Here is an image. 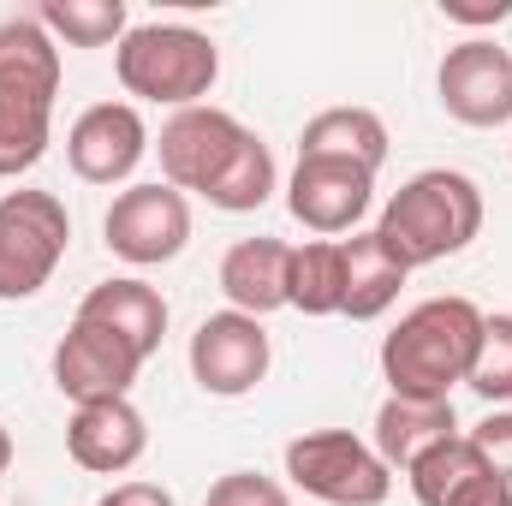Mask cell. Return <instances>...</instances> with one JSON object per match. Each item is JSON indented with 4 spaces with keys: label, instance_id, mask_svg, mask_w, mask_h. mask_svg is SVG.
I'll list each match as a JSON object with an SVG mask.
<instances>
[{
    "label": "cell",
    "instance_id": "8992f818",
    "mask_svg": "<svg viewBox=\"0 0 512 506\" xmlns=\"http://www.w3.org/2000/svg\"><path fill=\"white\" fill-rule=\"evenodd\" d=\"M72 245V215L54 191L0 197V298H36Z\"/></svg>",
    "mask_w": 512,
    "mask_h": 506
},
{
    "label": "cell",
    "instance_id": "277c9868",
    "mask_svg": "<svg viewBox=\"0 0 512 506\" xmlns=\"http://www.w3.org/2000/svg\"><path fill=\"white\" fill-rule=\"evenodd\" d=\"M114 72L126 96L167 102V108H203V96L221 78V48L191 24H137L114 54Z\"/></svg>",
    "mask_w": 512,
    "mask_h": 506
},
{
    "label": "cell",
    "instance_id": "f546056e",
    "mask_svg": "<svg viewBox=\"0 0 512 506\" xmlns=\"http://www.w3.org/2000/svg\"><path fill=\"white\" fill-rule=\"evenodd\" d=\"M6 465H12V435L0 429V477H6Z\"/></svg>",
    "mask_w": 512,
    "mask_h": 506
},
{
    "label": "cell",
    "instance_id": "ffe728a7",
    "mask_svg": "<svg viewBox=\"0 0 512 506\" xmlns=\"http://www.w3.org/2000/svg\"><path fill=\"white\" fill-rule=\"evenodd\" d=\"M286 304L304 310V316H340L346 310V251H340V239H316V245L292 251Z\"/></svg>",
    "mask_w": 512,
    "mask_h": 506
},
{
    "label": "cell",
    "instance_id": "cb8c5ba5",
    "mask_svg": "<svg viewBox=\"0 0 512 506\" xmlns=\"http://www.w3.org/2000/svg\"><path fill=\"white\" fill-rule=\"evenodd\" d=\"M471 387L489 405H512V316H483V340L471 358Z\"/></svg>",
    "mask_w": 512,
    "mask_h": 506
},
{
    "label": "cell",
    "instance_id": "6da1fadb",
    "mask_svg": "<svg viewBox=\"0 0 512 506\" xmlns=\"http://www.w3.org/2000/svg\"><path fill=\"white\" fill-rule=\"evenodd\" d=\"M60 96V48L42 30V18H6L0 24V179L30 173L48 155Z\"/></svg>",
    "mask_w": 512,
    "mask_h": 506
},
{
    "label": "cell",
    "instance_id": "7a4b0ae2",
    "mask_svg": "<svg viewBox=\"0 0 512 506\" xmlns=\"http://www.w3.org/2000/svg\"><path fill=\"white\" fill-rule=\"evenodd\" d=\"M483 340V310L471 298H429L382 340V376L399 399H453L471 376Z\"/></svg>",
    "mask_w": 512,
    "mask_h": 506
},
{
    "label": "cell",
    "instance_id": "9a60e30c",
    "mask_svg": "<svg viewBox=\"0 0 512 506\" xmlns=\"http://www.w3.org/2000/svg\"><path fill=\"white\" fill-rule=\"evenodd\" d=\"M453 435H459L453 399H399V393H387V405L376 411V453H382L387 471H411L417 459H429Z\"/></svg>",
    "mask_w": 512,
    "mask_h": 506
},
{
    "label": "cell",
    "instance_id": "52a82bcc",
    "mask_svg": "<svg viewBox=\"0 0 512 506\" xmlns=\"http://www.w3.org/2000/svg\"><path fill=\"white\" fill-rule=\"evenodd\" d=\"M102 233H108V251L137 262V268L173 262L185 251V239H191V203H185V191H173L161 179L155 185H131V191L114 197Z\"/></svg>",
    "mask_w": 512,
    "mask_h": 506
},
{
    "label": "cell",
    "instance_id": "8fae6325",
    "mask_svg": "<svg viewBox=\"0 0 512 506\" xmlns=\"http://www.w3.org/2000/svg\"><path fill=\"white\" fill-rule=\"evenodd\" d=\"M370 191H376V173H364L352 161H328V155H298L286 209L310 233H352L370 209Z\"/></svg>",
    "mask_w": 512,
    "mask_h": 506
},
{
    "label": "cell",
    "instance_id": "2e32d148",
    "mask_svg": "<svg viewBox=\"0 0 512 506\" xmlns=\"http://www.w3.org/2000/svg\"><path fill=\"white\" fill-rule=\"evenodd\" d=\"M78 322L114 328L120 340L137 346V358L149 364V358L161 352V334H167V298H161L149 280H102V286H90V292H84Z\"/></svg>",
    "mask_w": 512,
    "mask_h": 506
},
{
    "label": "cell",
    "instance_id": "5b68a950",
    "mask_svg": "<svg viewBox=\"0 0 512 506\" xmlns=\"http://www.w3.org/2000/svg\"><path fill=\"white\" fill-rule=\"evenodd\" d=\"M286 477L328 506H382L393 495V471L370 441L352 429H316L286 441Z\"/></svg>",
    "mask_w": 512,
    "mask_h": 506
},
{
    "label": "cell",
    "instance_id": "d4e9b609",
    "mask_svg": "<svg viewBox=\"0 0 512 506\" xmlns=\"http://www.w3.org/2000/svg\"><path fill=\"white\" fill-rule=\"evenodd\" d=\"M203 506H292L286 501V489L274 483V477H256V471H227L215 489H209V501Z\"/></svg>",
    "mask_w": 512,
    "mask_h": 506
},
{
    "label": "cell",
    "instance_id": "83f0119b",
    "mask_svg": "<svg viewBox=\"0 0 512 506\" xmlns=\"http://www.w3.org/2000/svg\"><path fill=\"white\" fill-rule=\"evenodd\" d=\"M447 506H512V483H501L495 471H483L477 483H465Z\"/></svg>",
    "mask_w": 512,
    "mask_h": 506
},
{
    "label": "cell",
    "instance_id": "ac0fdd59",
    "mask_svg": "<svg viewBox=\"0 0 512 506\" xmlns=\"http://www.w3.org/2000/svg\"><path fill=\"white\" fill-rule=\"evenodd\" d=\"M340 251H346V310H340V316H352V322H376L382 310H393V298H399V286H405L411 268L387 251L376 227L340 239Z\"/></svg>",
    "mask_w": 512,
    "mask_h": 506
},
{
    "label": "cell",
    "instance_id": "603a6c76",
    "mask_svg": "<svg viewBox=\"0 0 512 506\" xmlns=\"http://www.w3.org/2000/svg\"><path fill=\"white\" fill-rule=\"evenodd\" d=\"M36 18H42V30L66 36L72 48L126 42V0H48Z\"/></svg>",
    "mask_w": 512,
    "mask_h": 506
},
{
    "label": "cell",
    "instance_id": "4fadbf2b",
    "mask_svg": "<svg viewBox=\"0 0 512 506\" xmlns=\"http://www.w3.org/2000/svg\"><path fill=\"white\" fill-rule=\"evenodd\" d=\"M143 149H149V131L131 102H96L66 131V161L84 185H120L143 161Z\"/></svg>",
    "mask_w": 512,
    "mask_h": 506
},
{
    "label": "cell",
    "instance_id": "f1b7e54d",
    "mask_svg": "<svg viewBox=\"0 0 512 506\" xmlns=\"http://www.w3.org/2000/svg\"><path fill=\"white\" fill-rule=\"evenodd\" d=\"M96 506H173V495L161 483H120L114 495H102Z\"/></svg>",
    "mask_w": 512,
    "mask_h": 506
},
{
    "label": "cell",
    "instance_id": "3957f363",
    "mask_svg": "<svg viewBox=\"0 0 512 506\" xmlns=\"http://www.w3.org/2000/svg\"><path fill=\"white\" fill-rule=\"evenodd\" d=\"M376 233L405 268L459 256L483 233V191L465 173H453V167H429V173H417L411 185H399L387 197Z\"/></svg>",
    "mask_w": 512,
    "mask_h": 506
},
{
    "label": "cell",
    "instance_id": "4316f807",
    "mask_svg": "<svg viewBox=\"0 0 512 506\" xmlns=\"http://www.w3.org/2000/svg\"><path fill=\"white\" fill-rule=\"evenodd\" d=\"M441 12L453 24H501L512 12V0H441Z\"/></svg>",
    "mask_w": 512,
    "mask_h": 506
},
{
    "label": "cell",
    "instance_id": "7402d4cb",
    "mask_svg": "<svg viewBox=\"0 0 512 506\" xmlns=\"http://www.w3.org/2000/svg\"><path fill=\"white\" fill-rule=\"evenodd\" d=\"M489 465H483V453L471 447V435H453L447 447H435L429 459H417L405 477H411V495H417V506H447L465 483H477Z\"/></svg>",
    "mask_w": 512,
    "mask_h": 506
},
{
    "label": "cell",
    "instance_id": "30bf717a",
    "mask_svg": "<svg viewBox=\"0 0 512 506\" xmlns=\"http://www.w3.org/2000/svg\"><path fill=\"white\" fill-rule=\"evenodd\" d=\"M143 370L137 346L120 340L114 328H96V322H72L66 340L54 346V387L78 405H96V399H126L131 381Z\"/></svg>",
    "mask_w": 512,
    "mask_h": 506
},
{
    "label": "cell",
    "instance_id": "5bb4252c",
    "mask_svg": "<svg viewBox=\"0 0 512 506\" xmlns=\"http://www.w3.org/2000/svg\"><path fill=\"white\" fill-rule=\"evenodd\" d=\"M66 447L84 471H102V477H120L143 459L149 447V423L131 399H96V405H78L72 423H66Z\"/></svg>",
    "mask_w": 512,
    "mask_h": 506
},
{
    "label": "cell",
    "instance_id": "7c38bea8",
    "mask_svg": "<svg viewBox=\"0 0 512 506\" xmlns=\"http://www.w3.org/2000/svg\"><path fill=\"white\" fill-rule=\"evenodd\" d=\"M239 143H245V126L227 108H179L161 126V173L173 191H209Z\"/></svg>",
    "mask_w": 512,
    "mask_h": 506
},
{
    "label": "cell",
    "instance_id": "484cf974",
    "mask_svg": "<svg viewBox=\"0 0 512 506\" xmlns=\"http://www.w3.org/2000/svg\"><path fill=\"white\" fill-rule=\"evenodd\" d=\"M471 447L483 453V465H489L501 483H512V411H495V417H483V423L471 429Z\"/></svg>",
    "mask_w": 512,
    "mask_h": 506
},
{
    "label": "cell",
    "instance_id": "44dd1931",
    "mask_svg": "<svg viewBox=\"0 0 512 506\" xmlns=\"http://www.w3.org/2000/svg\"><path fill=\"white\" fill-rule=\"evenodd\" d=\"M268 191H274V155H268V143L245 131V143L233 149V161L221 167V179L203 191L215 209H227V215H251L268 203Z\"/></svg>",
    "mask_w": 512,
    "mask_h": 506
},
{
    "label": "cell",
    "instance_id": "d6986e66",
    "mask_svg": "<svg viewBox=\"0 0 512 506\" xmlns=\"http://www.w3.org/2000/svg\"><path fill=\"white\" fill-rule=\"evenodd\" d=\"M298 155H328V161H352V167L376 173L387 161V126L370 108H328L304 126Z\"/></svg>",
    "mask_w": 512,
    "mask_h": 506
},
{
    "label": "cell",
    "instance_id": "e0dca14e",
    "mask_svg": "<svg viewBox=\"0 0 512 506\" xmlns=\"http://www.w3.org/2000/svg\"><path fill=\"white\" fill-rule=\"evenodd\" d=\"M286 280H292V251L280 239H239L221 256V292L239 316H268L286 304Z\"/></svg>",
    "mask_w": 512,
    "mask_h": 506
},
{
    "label": "cell",
    "instance_id": "9c48e42d",
    "mask_svg": "<svg viewBox=\"0 0 512 506\" xmlns=\"http://www.w3.org/2000/svg\"><path fill=\"white\" fill-rule=\"evenodd\" d=\"M191 376L203 393L215 399H239L251 393L256 381L268 376V334L256 316H239V310H215L197 322L191 334Z\"/></svg>",
    "mask_w": 512,
    "mask_h": 506
},
{
    "label": "cell",
    "instance_id": "ba28073f",
    "mask_svg": "<svg viewBox=\"0 0 512 506\" xmlns=\"http://www.w3.org/2000/svg\"><path fill=\"white\" fill-rule=\"evenodd\" d=\"M441 108L459 126H507L512 120V54L489 36H471L459 48H447L441 60Z\"/></svg>",
    "mask_w": 512,
    "mask_h": 506
}]
</instances>
